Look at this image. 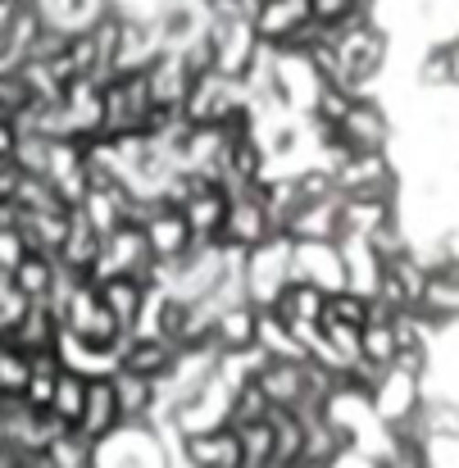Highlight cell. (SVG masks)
Masks as SVG:
<instances>
[{"instance_id":"obj_1","label":"cell","mask_w":459,"mask_h":468,"mask_svg":"<svg viewBox=\"0 0 459 468\" xmlns=\"http://www.w3.org/2000/svg\"><path fill=\"white\" fill-rule=\"evenodd\" d=\"M168 441V455L187 468H246L241 432L232 423L205 428V432H159Z\"/></svg>"},{"instance_id":"obj_2","label":"cell","mask_w":459,"mask_h":468,"mask_svg":"<svg viewBox=\"0 0 459 468\" xmlns=\"http://www.w3.org/2000/svg\"><path fill=\"white\" fill-rule=\"evenodd\" d=\"M292 282H309L318 292H346L341 241H296L292 246Z\"/></svg>"},{"instance_id":"obj_3","label":"cell","mask_w":459,"mask_h":468,"mask_svg":"<svg viewBox=\"0 0 459 468\" xmlns=\"http://www.w3.org/2000/svg\"><path fill=\"white\" fill-rule=\"evenodd\" d=\"M368 400H373V414H378L387 428H405L410 419H419V410H423V400H428V382L414 378V373L391 368Z\"/></svg>"},{"instance_id":"obj_4","label":"cell","mask_w":459,"mask_h":468,"mask_svg":"<svg viewBox=\"0 0 459 468\" xmlns=\"http://www.w3.org/2000/svg\"><path fill=\"white\" fill-rule=\"evenodd\" d=\"M314 23V0H264L260 5V14L251 18V27H255V41H264V46H292L296 41V32Z\"/></svg>"},{"instance_id":"obj_5","label":"cell","mask_w":459,"mask_h":468,"mask_svg":"<svg viewBox=\"0 0 459 468\" xmlns=\"http://www.w3.org/2000/svg\"><path fill=\"white\" fill-rule=\"evenodd\" d=\"M119 428H123V410H119V396H114V378H96L91 391H87V410H82L78 437L91 441V446H101V441H110Z\"/></svg>"},{"instance_id":"obj_6","label":"cell","mask_w":459,"mask_h":468,"mask_svg":"<svg viewBox=\"0 0 459 468\" xmlns=\"http://www.w3.org/2000/svg\"><path fill=\"white\" fill-rule=\"evenodd\" d=\"M101 250H105V237H101V232H96V228L73 209L69 232H64V241H59V250H55L59 269H64V273H73V278H91V269H96Z\"/></svg>"},{"instance_id":"obj_7","label":"cell","mask_w":459,"mask_h":468,"mask_svg":"<svg viewBox=\"0 0 459 468\" xmlns=\"http://www.w3.org/2000/svg\"><path fill=\"white\" fill-rule=\"evenodd\" d=\"M260 314L251 301H232L219 310V323H214V350L219 355H241V350H255L260 341Z\"/></svg>"},{"instance_id":"obj_8","label":"cell","mask_w":459,"mask_h":468,"mask_svg":"<svg viewBox=\"0 0 459 468\" xmlns=\"http://www.w3.org/2000/svg\"><path fill=\"white\" fill-rule=\"evenodd\" d=\"M59 278H64V269H59V260H55L50 250H27L23 264L14 269V287H18L32 305H50L55 292H59Z\"/></svg>"},{"instance_id":"obj_9","label":"cell","mask_w":459,"mask_h":468,"mask_svg":"<svg viewBox=\"0 0 459 468\" xmlns=\"http://www.w3.org/2000/svg\"><path fill=\"white\" fill-rule=\"evenodd\" d=\"M146 241H151L155 260H182L191 250V228H187V214L177 205H159L146 223Z\"/></svg>"},{"instance_id":"obj_10","label":"cell","mask_w":459,"mask_h":468,"mask_svg":"<svg viewBox=\"0 0 459 468\" xmlns=\"http://www.w3.org/2000/svg\"><path fill=\"white\" fill-rule=\"evenodd\" d=\"M341 133L355 151H387L391 146V119H387L382 101H359Z\"/></svg>"},{"instance_id":"obj_11","label":"cell","mask_w":459,"mask_h":468,"mask_svg":"<svg viewBox=\"0 0 459 468\" xmlns=\"http://www.w3.org/2000/svg\"><path fill=\"white\" fill-rule=\"evenodd\" d=\"M341 200H346V196L296 209V218L287 223V237H292V241H341V237H346V228H341Z\"/></svg>"},{"instance_id":"obj_12","label":"cell","mask_w":459,"mask_h":468,"mask_svg":"<svg viewBox=\"0 0 459 468\" xmlns=\"http://www.w3.org/2000/svg\"><path fill=\"white\" fill-rule=\"evenodd\" d=\"M173 364H177V346H168L164 336H128V346H123V373L159 382Z\"/></svg>"},{"instance_id":"obj_13","label":"cell","mask_w":459,"mask_h":468,"mask_svg":"<svg viewBox=\"0 0 459 468\" xmlns=\"http://www.w3.org/2000/svg\"><path fill=\"white\" fill-rule=\"evenodd\" d=\"M419 310L428 314L437 327L459 323V260L428 278V292H423V305H419Z\"/></svg>"},{"instance_id":"obj_14","label":"cell","mask_w":459,"mask_h":468,"mask_svg":"<svg viewBox=\"0 0 459 468\" xmlns=\"http://www.w3.org/2000/svg\"><path fill=\"white\" fill-rule=\"evenodd\" d=\"M114 396H119V410H123V423H151L155 414V382L151 378H137V373H114Z\"/></svg>"},{"instance_id":"obj_15","label":"cell","mask_w":459,"mask_h":468,"mask_svg":"<svg viewBox=\"0 0 459 468\" xmlns=\"http://www.w3.org/2000/svg\"><path fill=\"white\" fill-rule=\"evenodd\" d=\"M87 391H91V378H82V373H73V368L59 373V387H55V405H50V414H55L64 428H73V432H78V423H82Z\"/></svg>"},{"instance_id":"obj_16","label":"cell","mask_w":459,"mask_h":468,"mask_svg":"<svg viewBox=\"0 0 459 468\" xmlns=\"http://www.w3.org/2000/svg\"><path fill=\"white\" fill-rule=\"evenodd\" d=\"M101 301H105V310L133 332V327H137V318H142V305H146V287H142L137 278H114V282H105V287H101Z\"/></svg>"},{"instance_id":"obj_17","label":"cell","mask_w":459,"mask_h":468,"mask_svg":"<svg viewBox=\"0 0 459 468\" xmlns=\"http://www.w3.org/2000/svg\"><path fill=\"white\" fill-rule=\"evenodd\" d=\"M27 378H32V355L0 341V400H23Z\"/></svg>"},{"instance_id":"obj_18","label":"cell","mask_w":459,"mask_h":468,"mask_svg":"<svg viewBox=\"0 0 459 468\" xmlns=\"http://www.w3.org/2000/svg\"><path fill=\"white\" fill-rule=\"evenodd\" d=\"M273 414V400L260 391V382H246L237 396H232V414H228V423L232 428H246V423H264Z\"/></svg>"},{"instance_id":"obj_19","label":"cell","mask_w":459,"mask_h":468,"mask_svg":"<svg viewBox=\"0 0 459 468\" xmlns=\"http://www.w3.org/2000/svg\"><path fill=\"white\" fill-rule=\"evenodd\" d=\"M359 359L382 364V368H391V364H396V332H391V323H364Z\"/></svg>"},{"instance_id":"obj_20","label":"cell","mask_w":459,"mask_h":468,"mask_svg":"<svg viewBox=\"0 0 459 468\" xmlns=\"http://www.w3.org/2000/svg\"><path fill=\"white\" fill-rule=\"evenodd\" d=\"M355 105H359V101H355L350 91H341V87L323 82V91H318V101H314V114H309V119L332 123V128H346V119H350V110H355Z\"/></svg>"},{"instance_id":"obj_21","label":"cell","mask_w":459,"mask_h":468,"mask_svg":"<svg viewBox=\"0 0 459 468\" xmlns=\"http://www.w3.org/2000/svg\"><path fill=\"white\" fill-rule=\"evenodd\" d=\"M323 323H341V327H364L368 323V296L355 292H332L323 305Z\"/></svg>"},{"instance_id":"obj_22","label":"cell","mask_w":459,"mask_h":468,"mask_svg":"<svg viewBox=\"0 0 459 468\" xmlns=\"http://www.w3.org/2000/svg\"><path fill=\"white\" fill-rule=\"evenodd\" d=\"M359 14H364V0H314V18H323L327 27H341Z\"/></svg>"},{"instance_id":"obj_23","label":"cell","mask_w":459,"mask_h":468,"mask_svg":"<svg viewBox=\"0 0 459 468\" xmlns=\"http://www.w3.org/2000/svg\"><path fill=\"white\" fill-rule=\"evenodd\" d=\"M451 91H459V41H451Z\"/></svg>"}]
</instances>
